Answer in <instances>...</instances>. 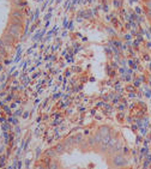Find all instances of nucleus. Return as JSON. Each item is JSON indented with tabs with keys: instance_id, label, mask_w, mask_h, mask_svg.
Masks as SVG:
<instances>
[{
	"instance_id": "obj_14",
	"label": "nucleus",
	"mask_w": 151,
	"mask_h": 169,
	"mask_svg": "<svg viewBox=\"0 0 151 169\" xmlns=\"http://www.w3.org/2000/svg\"><path fill=\"white\" fill-rule=\"evenodd\" d=\"M0 70H1V66H0Z\"/></svg>"
},
{
	"instance_id": "obj_1",
	"label": "nucleus",
	"mask_w": 151,
	"mask_h": 169,
	"mask_svg": "<svg viewBox=\"0 0 151 169\" xmlns=\"http://www.w3.org/2000/svg\"><path fill=\"white\" fill-rule=\"evenodd\" d=\"M113 164L115 167H124L127 164V161L125 157H123L121 155H116L114 158H113Z\"/></svg>"
},
{
	"instance_id": "obj_11",
	"label": "nucleus",
	"mask_w": 151,
	"mask_h": 169,
	"mask_svg": "<svg viewBox=\"0 0 151 169\" xmlns=\"http://www.w3.org/2000/svg\"><path fill=\"white\" fill-rule=\"evenodd\" d=\"M15 4H17V5H23L24 1H23V0H15Z\"/></svg>"
},
{
	"instance_id": "obj_2",
	"label": "nucleus",
	"mask_w": 151,
	"mask_h": 169,
	"mask_svg": "<svg viewBox=\"0 0 151 169\" xmlns=\"http://www.w3.org/2000/svg\"><path fill=\"white\" fill-rule=\"evenodd\" d=\"M19 29H20V26L19 25H16V24H11L10 25V28H9V34H11L13 37H18L19 35H20V31H19Z\"/></svg>"
},
{
	"instance_id": "obj_9",
	"label": "nucleus",
	"mask_w": 151,
	"mask_h": 169,
	"mask_svg": "<svg viewBox=\"0 0 151 169\" xmlns=\"http://www.w3.org/2000/svg\"><path fill=\"white\" fill-rule=\"evenodd\" d=\"M145 7L147 9V11H151V0H147V1H145Z\"/></svg>"
},
{
	"instance_id": "obj_13",
	"label": "nucleus",
	"mask_w": 151,
	"mask_h": 169,
	"mask_svg": "<svg viewBox=\"0 0 151 169\" xmlns=\"http://www.w3.org/2000/svg\"><path fill=\"white\" fill-rule=\"evenodd\" d=\"M1 60H3V56H1V55H0V63H1Z\"/></svg>"
},
{
	"instance_id": "obj_12",
	"label": "nucleus",
	"mask_w": 151,
	"mask_h": 169,
	"mask_svg": "<svg viewBox=\"0 0 151 169\" xmlns=\"http://www.w3.org/2000/svg\"><path fill=\"white\" fill-rule=\"evenodd\" d=\"M35 169H44V168H43V165H40V164H37V165L35 167Z\"/></svg>"
},
{
	"instance_id": "obj_7",
	"label": "nucleus",
	"mask_w": 151,
	"mask_h": 169,
	"mask_svg": "<svg viewBox=\"0 0 151 169\" xmlns=\"http://www.w3.org/2000/svg\"><path fill=\"white\" fill-rule=\"evenodd\" d=\"M12 17H13V18L22 19V18H23V15H22V12H19V11H13V12H12Z\"/></svg>"
},
{
	"instance_id": "obj_3",
	"label": "nucleus",
	"mask_w": 151,
	"mask_h": 169,
	"mask_svg": "<svg viewBox=\"0 0 151 169\" xmlns=\"http://www.w3.org/2000/svg\"><path fill=\"white\" fill-rule=\"evenodd\" d=\"M15 39H16V37H13V36H12L11 34H9V33L3 37V40H4V42L6 43V46H7V47H9V46H11V44L15 42Z\"/></svg>"
},
{
	"instance_id": "obj_8",
	"label": "nucleus",
	"mask_w": 151,
	"mask_h": 169,
	"mask_svg": "<svg viewBox=\"0 0 151 169\" xmlns=\"http://www.w3.org/2000/svg\"><path fill=\"white\" fill-rule=\"evenodd\" d=\"M46 155H47L48 157H54V156L56 155V151H55V149H49V150L46 152Z\"/></svg>"
},
{
	"instance_id": "obj_10",
	"label": "nucleus",
	"mask_w": 151,
	"mask_h": 169,
	"mask_svg": "<svg viewBox=\"0 0 151 169\" xmlns=\"http://www.w3.org/2000/svg\"><path fill=\"white\" fill-rule=\"evenodd\" d=\"M73 140H74V143H77V144H78V143L80 142V140H82V135H80V134H78L76 138H73Z\"/></svg>"
},
{
	"instance_id": "obj_4",
	"label": "nucleus",
	"mask_w": 151,
	"mask_h": 169,
	"mask_svg": "<svg viewBox=\"0 0 151 169\" xmlns=\"http://www.w3.org/2000/svg\"><path fill=\"white\" fill-rule=\"evenodd\" d=\"M98 133L101 134V137H102V138H104V137L109 135V128H108L107 126H102V127L98 130Z\"/></svg>"
},
{
	"instance_id": "obj_5",
	"label": "nucleus",
	"mask_w": 151,
	"mask_h": 169,
	"mask_svg": "<svg viewBox=\"0 0 151 169\" xmlns=\"http://www.w3.org/2000/svg\"><path fill=\"white\" fill-rule=\"evenodd\" d=\"M55 151H56V154H63L64 151H65V145L64 144H58L56 146H55Z\"/></svg>"
},
{
	"instance_id": "obj_6",
	"label": "nucleus",
	"mask_w": 151,
	"mask_h": 169,
	"mask_svg": "<svg viewBox=\"0 0 151 169\" xmlns=\"http://www.w3.org/2000/svg\"><path fill=\"white\" fill-rule=\"evenodd\" d=\"M48 169H59L58 162H56V161H50V162L48 163Z\"/></svg>"
}]
</instances>
